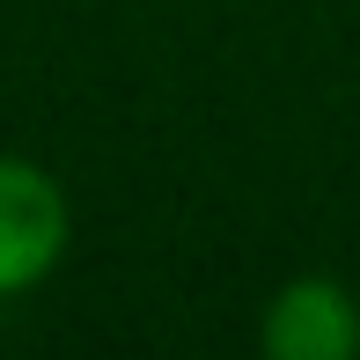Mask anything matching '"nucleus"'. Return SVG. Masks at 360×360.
Instances as JSON below:
<instances>
[{
    "label": "nucleus",
    "instance_id": "1",
    "mask_svg": "<svg viewBox=\"0 0 360 360\" xmlns=\"http://www.w3.org/2000/svg\"><path fill=\"white\" fill-rule=\"evenodd\" d=\"M67 250V199L37 162L0 155V294L37 287Z\"/></svg>",
    "mask_w": 360,
    "mask_h": 360
},
{
    "label": "nucleus",
    "instance_id": "2",
    "mask_svg": "<svg viewBox=\"0 0 360 360\" xmlns=\"http://www.w3.org/2000/svg\"><path fill=\"white\" fill-rule=\"evenodd\" d=\"M257 338H265L272 360H346V353H360V309L338 280L309 272V280H287L272 294Z\"/></svg>",
    "mask_w": 360,
    "mask_h": 360
}]
</instances>
